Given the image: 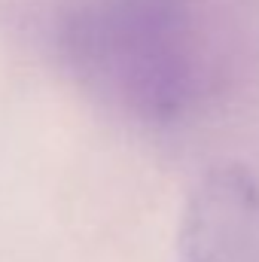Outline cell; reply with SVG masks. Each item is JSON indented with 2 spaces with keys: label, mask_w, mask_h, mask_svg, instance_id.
Returning a JSON list of instances; mask_svg holds the SVG:
<instances>
[{
  "label": "cell",
  "mask_w": 259,
  "mask_h": 262,
  "mask_svg": "<svg viewBox=\"0 0 259 262\" xmlns=\"http://www.w3.org/2000/svg\"><path fill=\"white\" fill-rule=\"evenodd\" d=\"M92 37L156 104H177L192 85V25L183 0H98Z\"/></svg>",
  "instance_id": "obj_1"
},
{
  "label": "cell",
  "mask_w": 259,
  "mask_h": 262,
  "mask_svg": "<svg viewBox=\"0 0 259 262\" xmlns=\"http://www.w3.org/2000/svg\"><path fill=\"white\" fill-rule=\"evenodd\" d=\"M180 262H259V183L250 174L226 168L195 192Z\"/></svg>",
  "instance_id": "obj_2"
}]
</instances>
